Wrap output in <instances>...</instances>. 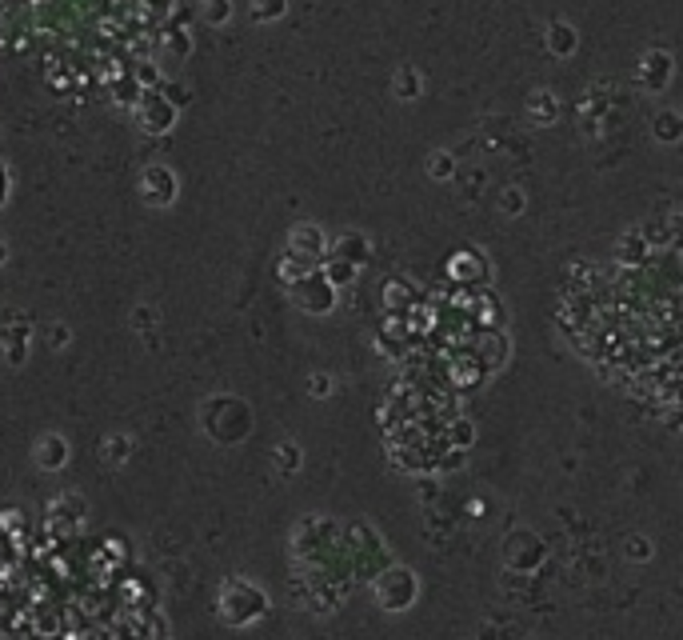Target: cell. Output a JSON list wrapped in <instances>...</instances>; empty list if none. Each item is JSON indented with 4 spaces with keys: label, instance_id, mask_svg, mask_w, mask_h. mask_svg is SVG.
Segmentation results:
<instances>
[{
    "label": "cell",
    "instance_id": "obj_1",
    "mask_svg": "<svg viewBox=\"0 0 683 640\" xmlns=\"http://www.w3.org/2000/svg\"><path fill=\"white\" fill-rule=\"evenodd\" d=\"M216 608H220V616H224V625L244 628V625H256V620L268 613V596H264V588H260V585L236 576V580H228V585L220 588Z\"/></svg>",
    "mask_w": 683,
    "mask_h": 640
},
{
    "label": "cell",
    "instance_id": "obj_2",
    "mask_svg": "<svg viewBox=\"0 0 683 640\" xmlns=\"http://www.w3.org/2000/svg\"><path fill=\"white\" fill-rule=\"evenodd\" d=\"M204 428L220 445H236V440H244L248 428H252V413H248V405L236 396H213L204 405Z\"/></svg>",
    "mask_w": 683,
    "mask_h": 640
},
{
    "label": "cell",
    "instance_id": "obj_3",
    "mask_svg": "<svg viewBox=\"0 0 683 640\" xmlns=\"http://www.w3.org/2000/svg\"><path fill=\"white\" fill-rule=\"evenodd\" d=\"M416 593H420V585H416V576H411V568H404V565L388 568V573L376 580V600L384 613H404V608H411L416 605Z\"/></svg>",
    "mask_w": 683,
    "mask_h": 640
},
{
    "label": "cell",
    "instance_id": "obj_4",
    "mask_svg": "<svg viewBox=\"0 0 683 640\" xmlns=\"http://www.w3.org/2000/svg\"><path fill=\"white\" fill-rule=\"evenodd\" d=\"M288 293H292V300L304 308V313L324 316V313H332V308H336V293H340V288L324 276V268H316V273H308L304 280H296Z\"/></svg>",
    "mask_w": 683,
    "mask_h": 640
},
{
    "label": "cell",
    "instance_id": "obj_5",
    "mask_svg": "<svg viewBox=\"0 0 683 640\" xmlns=\"http://www.w3.org/2000/svg\"><path fill=\"white\" fill-rule=\"evenodd\" d=\"M288 256H296L300 265L320 268V260L328 256V240L316 225H296L292 236H288Z\"/></svg>",
    "mask_w": 683,
    "mask_h": 640
},
{
    "label": "cell",
    "instance_id": "obj_6",
    "mask_svg": "<svg viewBox=\"0 0 683 640\" xmlns=\"http://www.w3.org/2000/svg\"><path fill=\"white\" fill-rule=\"evenodd\" d=\"M136 125L144 128V133H168V128L176 125V105L160 93H144L136 105Z\"/></svg>",
    "mask_w": 683,
    "mask_h": 640
},
{
    "label": "cell",
    "instance_id": "obj_7",
    "mask_svg": "<svg viewBox=\"0 0 683 640\" xmlns=\"http://www.w3.org/2000/svg\"><path fill=\"white\" fill-rule=\"evenodd\" d=\"M140 193H144L148 205H173L176 200V176H173V168H164V165H148L144 168V176H140Z\"/></svg>",
    "mask_w": 683,
    "mask_h": 640
},
{
    "label": "cell",
    "instance_id": "obj_8",
    "mask_svg": "<svg viewBox=\"0 0 683 640\" xmlns=\"http://www.w3.org/2000/svg\"><path fill=\"white\" fill-rule=\"evenodd\" d=\"M668 80H671V56L664 53V48L644 53V60H639V85H644L648 93H664Z\"/></svg>",
    "mask_w": 683,
    "mask_h": 640
},
{
    "label": "cell",
    "instance_id": "obj_9",
    "mask_svg": "<svg viewBox=\"0 0 683 640\" xmlns=\"http://www.w3.org/2000/svg\"><path fill=\"white\" fill-rule=\"evenodd\" d=\"M36 468H45V473H60V468L68 465V440L60 433H45L36 440Z\"/></svg>",
    "mask_w": 683,
    "mask_h": 640
},
{
    "label": "cell",
    "instance_id": "obj_10",
    "mask_svg": "<svg viewBox=\"0 0 683 640\" xmlns=\"http://www.w3.org/2000/svg\"><path fill=\"white\" fill-rule=\"evenodd\" d=\"M48 525L60 533H73L76 525H84V500L80 496H60L48 505Z\"/></svg>",
    "mask_w": 683,
    "mask_h": 640
},
{
    "label": "cell",
    "instance_id": "obj_11",
    "mask_svg": "<svg viewBox=\"0 0 683 640\" xmlns=\"http://www.w3.org/2000/svg\"><path fill=\"white\" fill-rule=\"evenodd\" d=\"M556 116H559V100H556V93H548V88L531 93V100H528V120H531V125L548 128V125H556Z\"/></svg>",
    "mask_w": 683,
    "mask_h": 640
},
{
    "label": "cell",
    "instance_id": "obj_12",
    "mask_svg": "<svg viewBox=\"0 0 683 640\" xmlns=\"http://www.w3.org/2000/svg\"><path fill=\"white\" fill-rule=\"evenodd\" d=\"M548 53L551 56H571L579 48V36H576V28L568 25V20H556V25H548Z\"/></svg>",
    "mask_w": 683,
    "mask_h": 640
},
{
    "label": "cell",
    "instance_id": "obj_13",
    "mask_svg": "<svg viewBox=\"0 0 683 640\" xmlns=\"http://www.w3.org/2000/svg\"><path fill=\"white\" fill-rule=\"evenodd\" d=\"M368 253H371V248H368V240L360 236V233H344V236H340L336 245H332V256H336V260H348V265H356V268L368 260Z\"/></svg>",
    "mask_w": 683,
    "mask_h": 640
},
{
    "label": "cell",
    "instance_id": "obj_14",
    "mask_svg": "<svg viewBox=\"0 0 683 640\" xmlns=\"http://www.w3.org/2000/svg\"><path fill=\"white\" fill-rule=\"evenodd\" d=\"M651 133H656L659 145H676V140H683V113H671V108L656 113V120H651Z\"/></svg>",
    "mask_w": 683,
    "mask_h": 640
},
{
    "label": "cell",
    "instance_id": "obj_15",
    "mask_svg": "<svg viewBox=\"0 0 683 640\" xmlns=\"http://www.w3.org/2000/svg\"><path fill=\"white\" fill-rule=\"evenodd\" d=\"M28 336H33V328H28V325H13V328H5V333H0V340H5V356H8V365H20V360H25Z\"/></svg>",
    "mask_w": 683,
    "mask_h": 640
},
{
    "label": "cell",
    "instance_id": "obj_16",
    "mask_svg": "<svg viewBox=\"0 0 683 640\" xmlns=\"http://www.w3.org/2000/svg\"><path fill=\"white\" fill-rule=\"evenodd\" d=\"M504 360H508V340H504V333H488L484 345H480V365H484V368H496V365H504Z\"/></svg>",
    "mask_w": 683,
    "mask_h": 640
},
{
    "label": "cell",
    "instance_id": "obj_17",
    "mask_svg": "<svg viewBox=\"0 0 683 640\" xmlns=\"http://www.w3.org/2000/svg\"><path fill=\"white\" fill-rule=\"evenodd\" d=\"M616 256L624 260V265H644V256H648V240L639 236V233H628V236L616 245Z\"/></svg>",
    "mask_w": 683,
    "mask_h": 640
},
{
    "label": "cell",
    "instance_id": "obj_18",
    "mask_svg": "<svg viewBox=\"0 0 683 640\" xmlns=\"http://www.w3.org/2000/svg\"><path fill=\"white\" fill-rule=\"evenodd\" d=\"M391 88H396L400 100H416L420 88H424V80H420L416 68H400V73H396V85H391Z\"/></svg>",
    "mask_w": 683,
    "mask_h": 640
},
{
    "label": "cell",
    "instance_id": "obj_19",
    "mask_svg": "<svg viewBox=\"0 0 683 640\" xmlns=\"http://www.w3.org/2000/svg\"><path fill=\"white\" fill-rule=\"evenodd\" d=\"M128 456H133V440H128L124 433H113L104 440V460H108V465H124Z\"/></svg>",
    "mask_w": 683,
    "mask_h": 640
},
{
    "label": "cell",
    "instance_id": "obj_20",
    "mask_svg": "<svg viewBox=\"0 0 683 640\" xmlns=\"http://www.w3.org/2000/svg\"><path fill=\"white\" fill-rule=\"evenodd\" d=\"M320 268H324V276L332 280L336 288H344V285H351V280H356V265H348V260H336V256H332V260H324Z\"/></svg>",
    "mask_w": 683,
    "mask_h": 640
},
{
    "label": "cell",
    "instance_id": "obj_21",
    "mask_svg": "<svg viewBox=\"0 0 683 640\" xmlns=\"http://www.w3.org/2000/svg\"><path fill=\"white\" fill-rule=\"evenodd\" d=\"M200 16H204L208 25H224V20L233 16V0H200Z\"/></svg>",
    "mask_w": 683,
    "mask_h": 640
},
{
    "label": "cell",
    "instance_id": "obj_22",
    "mask_svg": "<svg viewBox=\"0 0 683 640\" xmlns=\"http://www.w3.org/2000/svg\"><path fill=\"white\" fill-rule=\"evenodd\" d=\"M288 13V0H252V20H280Z\"/></svg>",
    "mask_w": 683,
    "mask_h": 640
},
{
    "label": "cell",
    "instance_id": "obj_23",
    "mask_svg": "<svg viewBox=\"0 0 683 640\" xmlns=\"http://www.w3.org/2000/svg\"><path fill=\"white\" fill-rule=\"evenodd\" d=\"M639 236L648 240V248H671L668 245V216L664 220H648V225L639 228Z\"/></svg>",
    "mask_w": 683,
    "mask_h": 640
},
{
    "label": "cell",
    "instance_id": "obj_24",
    "mask_svg": "<svg viewBox=\"0 0 683 640\" xmlns=\"http://www.w3.org/2000/svg\"><path fill=\"white\" fill-rule=\"evenodd\" d=\"M276 468L284 476H292L296 468H300V448L292 445V440H288V445H276Z\"/></svg>",
    "mask_w": 683,
    "mask_h": 640
},
{
    "label": "cell",
    "instance_id": "obj_25",
    "mask_svg": "<svg viewBox=\"0 0 683 640\" xmlns=\"http://www.w3.org/2000/svg\"><path fill=\"white\" fill-rule=\"evenodd\" d=\"M428 173L436 176V180H448L451 173H456V156H451V153H436V156L428 160Z\"/></svg>",
    "mask_w": 683,
    "mask_h": 640
},
{
    "label": "cell",
    "instance_id": "obj_26",
    "mask_svg": "<svg viewBox=\"0 0 683 640\" xmlns=\"http://www.w3.org/2000/svg\"><path fill=\"white\" fill-rule=\"evenodd\" d=\"M668 245L676 248V253L683 248V213H671L668 216Z\"/></svg>",
    "mask_w": 683,
    "mask_h": 640
},
{
    "label": "cell",
    "instance_id": "obj_27",
    "mask_svg": "<svg viewBox=\"0 0 683 640\" xmlns=\"http://www.w3.org/2000/svg\"><path fill=\"white\" fill-rule=\"evenodd\" d=\"M500 208H504L508 216H516V213H524V193L520 188H508L504 196H500Z\"/></svg>",
    "mask_w": 683,
    "mask_h": 640
},
{
    "label": "cell",
    "instance_id": "obj_28",
    "mask_svg": "<svg viewBox=\"0 0 683 640\" xmlns=\"http://www.w3.org/2000/svg\"><path fill=\"white\" fill-rule=\"evenodd\" d=\"M48 348H64L68 340H73V333H68V325H48Z\"/></svg>",
    "mask_w": 683,
    "mask_h": 640
},
{
    "label": "cell",
    "instance_id": "obj_29",
    "mask_svg": "<svg viewBox=\"0 0 683 640\" xmlns=\"http://www.w3.org/2000/svg\"><path fill=\"white\" fill-rule=\"evenodd\" d=\"M471 436H476V433H471V420H456V425H451V445H471Z\"/></svg>",
    "mask_w": 683,
    "mask_h": 640
},
{
    "label": "cell",
    "instance_id": "obj_30",
    "mask_svg": "<svg viewBox=\"0 0 683 640\" xmlns=\"http://www.w3.org/2000/svg\"><path fill=\"white\" fill-rule=\"evenodd\" d=\"M328 388H332V376H324V373H316L312 380H308V393L312 396H328Z\"/></svg>",
    "mask_w": 683,
    "mask_h": 640
},
{
    "label": "cell",
    "instance_id": "obj_31",
    "mask_svg": "<svg viewBox=\"0 0 683 640\" xmlns=\"http://www.w3.org/2000/svg\"><path fill=\"white\" fill-rule=\"evenodd\" d=\"M20 633V620H13L8 613H0V640H16Z\"/></svg>",
    "mask_w": 683,
    "mask_h": 640
},
{
    "label": "cell",
    "instance_id": "obj_32",
    "mask_svg": "<svg viewBox=\"0 0 683 640\" xmlns=\"http://www.w3.org/2000/svg\"><path fill=\"white\" fill-rule=\"evenodd\" d=\"M8 188H13V180H8V168L0 165V205H5V200H8Z\"/></svg>",
    "mask_w": 683,
    "mask_h": 640
},
{
    "label": "cell",
    "instance_id": "obj_33",
    "mask_svg": "<svg viewBox=\"0 0 683 640\" xmlns=\"http://www.w3.org/2000/svg\"><path fill=\"white\" fill-rule=\"evenodd\" d=\"M153 320H156L153 308H140V313H136V328H148V325H153Z\"/></svg>",
    "mask_w": 683,
    "mask_h": 640
},
{
    "label": "cell",
    "instance_id": "obj_34",
    "mask_svg": "<svg viewBox=\"0 0 683 640\" xmlns=\"http://www.w3.org/2000/svg\"><path fill=\"white\" fill-rule=\"evenodd\" d=\"M644 553H648L644 540H631V560H644Z\"/></svg>",
    "mask_w": 683,
    "mask_h": 640
},
{
    "label": "cell",
    "instance_id": "obj_35",
    "mask_svg": "<svg viewBox=\"0 0 683 640\" xmlns=\"http://www.w3.org/2000/svg\"><path fill=\"white\" fill-rule=\"evenodd\" d=\"M5 260H8V245H0V265H5Z\"/></svg>",
    "mask_w": 683,
    "mask_h": 640
}]
</instances>
